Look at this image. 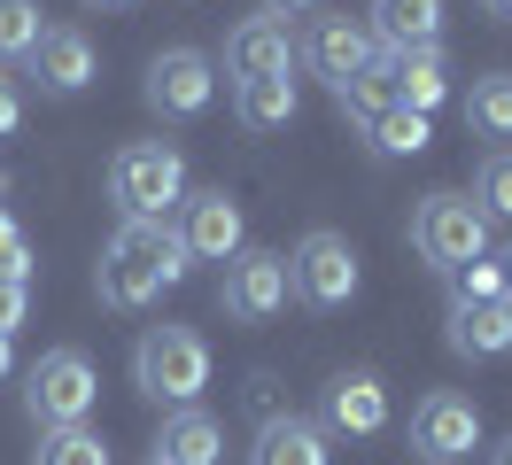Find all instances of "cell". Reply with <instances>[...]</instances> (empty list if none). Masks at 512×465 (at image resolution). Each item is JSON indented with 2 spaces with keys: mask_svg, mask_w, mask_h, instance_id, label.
<instances>
[{
  "mask_svg": "<svg viewBox=\"0 0 512 465\" xmlns=\"http://www.w3.org/2000/svg\"><path fill=\"white\" fill-rule=\"evenodd\" d=\"M101 303L109 310H148L163 295V287H179L187 279V248H179V233L171 225H117L109 233V248H101Z\"/></svg>",
  "mask_w": 512,
  "mask_h": 465,
  "instance_id": "1",
  "label": "cell"
},
{
  "mask_svg": "<svg viewBox=\"0 0 512 465\" xmlns=\"http://www.w3.org/2000/svg\"><path fill=\"white\" fill-rule=\"evenodd\" d=\"M109 202H117L132 225H163V210L187 202V155L163 148V140H132V148L109 163Z\"/></svg>",
  "mask_w": 512,
  "mask_h": 465,
  "instance_id": "2",
  "label": "cell"
},
{
  "mask_svg": "<svg viewBox=\"0 0 512 465\" xmlns=\"http://www.w3.org/2000/svg\"><path fill=\"white\" fill-rule=\"evenodd\" d=\"M132 380H140V396L187 411L210 388V341L194 334V326H148L140 349H132Z\"/></svg>",
  "mask_w": 512,
  "mask_h": 465,
  "instance_id": "3",
  "label": "cell"
},
{
  "mask_svg": "<svg viewBox=\"0 0 512 465\" xmlns=\"http://www.w3.org/2000/svg\"><path fill=\"white\" fill-rule=\"evenodd\" d=\"M412 248H419V264H435L450 279L458 264L489 256V217H481L474 194H427L412 210Z\"/></svg>",
  "mask_w": 512,
  "mask_h": 465,
  "instance_id": "4",
  "label": "cell"
},
{
  "mask_svg": "<svg viewBox=\"0 0 512 465\" xmlns=\"http://www.w3.org/2000/svg\"><path fill=\"white\" fill-rule=\"evenodd\" d=\"M94 403H101V380L78 349H47V357L24 372V411L39 419V434L47 427H86Z\"/></svg>",
  "mask_w": 512,
  "mask_h": 465,
  "instance_id": "5",
  "label": "cell"
},
{
  "mask_svg": "<svg viewBox=\"0 0 512 465\" xmlns=\"http://www.w3.org/2000/svg\"><path fill=\"white\" fill-rule=\"evenodd\" d=\"M295 55L311 62L334 93L365 86V78L381 70V47H373V31L357 24V16H311V31H303V47H295Z\"/></svg>",
  "mask_w": 512,
  "mask_h": 465,
  "instance_id": "6",
  "label": "cell"
},
{
  "mask_svg": "<svg viewBox=\"0 0 512 465\" xmlns=\"http://www.w3.org/2000/svg\"><path fill=\"white\" fill-rule=\"evenodd\" d=\"M288 287L303 295L311 310H342L357 295V248L342 241V233H303L295 241V256H288Z\"/></svg>",
  "mask_w": 512,
  "mask_h": 465,
  "instance_id": "7",
  "label": "cell"
},
{
  "mask_svg": "<svg viewBox=\"0 0 512 465\" xmlns=\"http://www.w3.org/2000/svg\"><path fill=\"white\" fill-rule=\"evenodd\" d=\"M288 256H272V248H241L218 279V303L225 318H241V326H264V318H280L288 310Z\"/></svg>",
  "mask_w": 512,
  "mask_h": 465,
  "instance_id": "8",
  "label": "cell"
},
{
  "mask_svg": "<svg viewBox=\"0 0 512 465\" xmlns=\"http://www.w3.org/2000/svg\"><path fill=\"white\" fill-rule=\"evenodd\" d=\"M179 248L187 256H202V264H233L241 248H249V225H241V202L225 194V186H202V194H187L179 202Z\"/></svg>",
  "mask_w": 512,
  "mask_h": 465,
  "instance_id": "9",
  "label": "cell"
},
{
  "mask_svg": "<svg viewBox=\"0 0 512 465\" xmlns=\"http://www.w3.org/2000/svg\"><path fill=\"white\" fill-rule=\"evenodd\" d=\"M210 93H218V70H210V55L202 47H163L156 62H148V109L171 124H187L210 109Z\"/></svg>",
  "mask_w": 512,
  "mask_h": 465,
  "instance_id": "10",
  "label": "cell"
},
{
  "mask_svg": "<svg viewBox=\"0 0 512 465\" xmlns=\"http://www.w3.org/2000/svg\"><path fill=\"white\" fill-rule=\"evenodd\" d=\"M474 442H481V411L466 396H450V388H435V396L412 411V450L427 465H458V458H474Z\"/></svg>",
  "mask_w": 512,
  "mask_h": 465,
  "instance_id": "11",
  "label": "cell"
},
{
  "mask_svg": "<svg viewBox=\"0 0 512 465\" xmlns=\"http://www.w3.org/2000/svg\"><path fill=\"white\" fill-rule=\"evenodd\" d=\"M295 70V31L280 16H241L225 31V78L249 86V78H288Z\"/></svg>",
  "mask_w": 512,
  "mask_h": 465,
  "instance_id": "12",
  "label": "cell"
},
{
  "mask_svg": "<svg viewBox=\"0 0 512 465\" xmlns=\"http://www.w3.org/2000/svg\"><path fill=\"white\" fill-rule=\"evenodd\" d=\"M319 427H326V434H381V427H388V388H381V372H365V365L334 372V380L319 388Z\"/></svg>",
  "mask_w": 512,
  "mask_h": 465,
  "instance_id": "13",
  "label": "cell"
},
{
  "mask_svg": "<svg viewBox=\"0 0 512 465\" xmlns=\"http://www.w3.org/2000/svg\"><path fill=\"white\" fill-rule=\"evenodd\" d=\"M381 93L396 101V109H412V117H435L450 101V62L443 47H419V55H381Z\"/></svg>",
  "mask_w": 512,
  "mask_h": 465,
  "instance_id": "14",
  "label": "cell"
},
{
  "mask_svg": "<svg viewBox=\"0 0 512 465\" xmlns=\"http://www.w3.org/2000/svg\"><path fill=\"white\" fill-rule=\"evenodd\" d=\"M24 62H32L39 93H55V101H70V93L94 86V39H86V31H70V24L39 31V47H32Z\"/></svg>",
  "mask_w": 512,
  "mask_h": 465,
  "instance_id": "15",
  "label": "cell"
},
{
  "mask_svg": "<svg viewBox=\"0 0 512 465\" xmlns=\"http://www.w3.org/2000/svg\"><path fill=\"white\" fill-rule=\"evenodd\" d=\"M373 47L381 55H419L443 47V0H373Z\"/></svg>",
  "mask_w": 512,
  "mask_h": 465,
  "instance_id": "16",
  "label": "cell"
},
{
  "mask_svg": "<svg viewBox=\"0 0 512 465\" xmlns=\"http://www.w3.org/2000/svg\"><path fill=\"white\" fill-rule=\"evenodd\" d=\"M450 349L458 357H505L512 349V303H450Z\"/></svg>",
  "mask_w": 512,
  "mask_h": 465,
  "instance_id": "17",
  "label": "cell"
},
{
  "mask_svg": "<svg viewBox=\"0 0 512 465\" xmlns=\"http://www.w3.org/2000/svg\"><path fill=\"white\" fill-rule=\"evenodd\" d=\"M156 458L163 465H218L225 458V427L218 419H210V411H171V419H163V442H156Z\"/></svg>",
  "mask_w": 512,
  "mask_h": 465,
  "instance_id": "18",
  "label": "cell"
},
{
  "mask_svg": "<svg viewBox=\"0 0 512 465\" xmlns=\"http://www.w3.org/2000/svg\"><path fill=\"white\" fill-rule=\"evenodd\" d=\"M249 465H326V427L319 419H264V434H256Z\"/></svg>",
  "mask_w": 512,
  "mask_h": 465,
  "instance_id": "19",
  "label": "cell"
},
{
  "mask_svg": "<svg viewBox=\"0 0 512 465\" xmlns=\"http://www.w3.org/2000/svg\"><path fill=\"white\" fill-rule=\"evenodd\" d=\"M233 109L249 132H280L295 124V78H249V86H233Z\"/></svg>",
  "mask_w": 512,
  "mask_h": 465,
  "instance_id": "20",
  "label": "cell"
},
{
  "mask_svg": "<svg viewBox=\"0 0 512 465\" xmlns=\"http://www.w3.org/2000/svg\"><path fill=\"white\" fill-rule=\"evenodd\" d=\"M466 124H474V140H512V78H505V70L474 78V93H466Z\"/></svg>",
  "mask_w": 512,
  "mask_h": 465,
  "instance_id": "21",
  "label": "cell"
},
{
  "mask_svg": "<svg viewBox=\"0 0 512 465\" xmlns=\"http://www.w3.org/2000/svg\"><path fill=\"white\" fill-rule=\"evenodd\" d=\"M365 140H373V155H388V163H396V155H419L427 148V117H412V109L388 101V109L365 117Z\"/></svg>",
  "mask_w": 512,
  "mask_h": 465,
  "instance_id": "22",
  "label": "cell"
},
{
  "mask_svg": "<svg viewBox=\"0 0 512 465\" xmlns=\"http://www.w3.org/2000/svg\"><path fill=\"white\" fill-rule=\"evenodd\" d=\"M32 465H117V458H109V442H101L94 427H47Z\"/></svg>",
  "mask_w": 512,
  "mask_h": 465,
  "instance_id": "23",
  "label": "cell"
},
{
  "mask_svg": "<svg viewBox=\"0 0 512 465\" xmlns=\"http://www.w3.org/2000/svg\"><path fill=\"white\" fill-rule=\"evenodd\" d=\"M474 202H481V217H512V148H489V155H481Z\"/></svg>",
  "mask_w": 512,
  "mask_h": 465,
  "instance_id": "24",
  "label": "cell"
},
{
  "mask_svg": "<svg viewBox=\"0 0 512 465\" xmlns=\"http://www.w3.org/2000/svg\"><path fill=\"white\" fill-rule=\"evenodd\" d=\"M450 303H512L505 295V264H489V256L458 264V272H450Z\"/></svg>",
  "mask_w": 512,
  "mask_h": 465,
  "instance_id": "25",
  "label": "cell"
},
{
  "mask_svg": "<svg viewBox=\"0 0 512 465\" xmlns=\"http://www.w3.org/2000/svg\"><path fill=\"white\" fill-rule=\"evenodd\" d=\"M39 31H47V24H39L32 0H0V62H24L39 47Z\"/></svg>",
  "mask_w": 512,
  "mask_h": 465,
  "instance_id": "26",
  "label": "cell"
},
{
  "mask_svg": "<svg viewBox=\"0 0 512 465\" xmlns=\"http://www.w3.org/2000/svg\"><path fill=\"white\" fill-rule=\"evenodd\" d=\"M0 279H24V287H32V241L16 233L8 210H0Z\"/></svg>",
  "mask_w": 512,
  "mask_h": 465,
  "instance_id": "27",
  "label": "cell"
},
{
  "mask_svg": "<svg viewBox=\"0 0 512 465\" xmlns=\"http://www.w3.org/2000/svg\"><path fill=\"white\" fill-rule=\"evenodd\" d=\"M24 310H32V287H24V279H0V334H16Z\"/></svg>",
  "mask_w": 512,
  "mask_h": 465,
  "instance_id": "28",
  "label": "cell"
},
{
  "mask_svg": "<svg viewBox=\"0 0 512 465\" xmlns=\"http://www.w3.org/2000/svg\"><path fill=\"white\" fill-rule=\"evenodd\" d=\"M16 124H24V93H16V78L0 70V140H16Z\"/></svg>",
  "mask_w": 512,
  "mask_h": 465,
  "instance_id": "29",
  "label": "cell"
},
{
  "mask_svg": "<svg viewBox=\"0 0 512 465\" xmlns=\"http://www.w3.org/2000/svg\"><path fill=\"white\" fill-rule=\"evenodd\" d=\"M264 16H280V24L288 16H319V0H264Z\"/></svg>",
  "mask_w": 512,
  "mask_h": 465,
  "instance_id": "30",
  "label": "cell"
},
{
  "mask_svg": "<svg viewBox=\"0 0 512 465\" xmlns=\"http://www.w3.org/2000/svg\"><path fill=\"white\" fill-rule=\"evenodd\" d=\"M8 365H16V334H0V380H8Z\"/></svg>",
  "mask_w": 512,
  "mask_h": 465,
  "instance_id": "31",
  "label": "cell"
},
{
  "mask_svg": "<svg viewBox=\"0 0 512 465\" xmlns=\"http://www.w3.org/2000/svg\"><path fill=\"white\" fill-rule=\"evenodd\" d=\"M481 16H497V24H512V0H481Z\"/></svg>",
  "mask_w": 512,
  "mask_h": 465,
  "instance_id": "32",
  "label": "cell"
},
{
  "mask_svg": "<svg viewBox=\"0 0 512 465\" xmlns=\"http://www.w3.org/2000/svg\"><path fill=\"white\" fill-rule=\"evenodd\" d=\"M489 465H512V434H505V442H497V450H489Z\"/></svg>",
  "mask_w": 512,
  "mask_h": 465,
  "instance_id": "33",
  "label": "cell"
},
{
  "mask_svg": "<svg viewBox=\"0 0 512 465\" xmlns=\"http://www.w3.org/2000/svg\"><path fill=\"white\" fill-rule=\"evenodd\" d=\"M86 8H132V0H86Z\"/></svg>",
  "mask_w": 512,
  "mask_h": 465,
  "instance_id": "34",
  "label": "cell"
},
{
  "mask_svg": "<svg viewBox=\"0 0 512 465\" xmlns=\"http://www.w3.org/2000/svg\"><path fill=\"white\" fill-rule=\"evenodd\" d=\"M505 295H512V248H505Z\"/></svg>",
  "mask_w": 512,
  "mask_h": 465,
  "instance_id": "35",
  "label": "cell"
},
{
  "mask_svg": "<svg viewBox=\"0 0 512 465\" xmlns=\"http://www.w3.org/2000/svg\"><path fill=\"white\" fill-rule=\"evenodd\" d=\"M148 465H163V458H148Z\"/></svg>",
  "mask_w": 512,
  "mask_h": 465,
  "instance_id": "36",
  "label": "cell"
}]
</instances>
